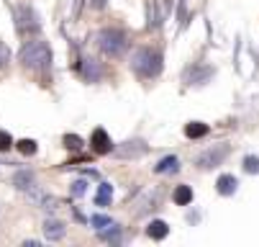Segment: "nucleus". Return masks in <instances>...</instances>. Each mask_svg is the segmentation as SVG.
<instances>
[{"label":"nucleus","instance_id":"obj_17","mask_svg":"<svg viewBox=\"0 0 259 247\" xmlns=\"http://www.w3.org/2000/svg\"><path fill=\"white\" fill-rule=\"evenodd\" d=\"M11 147H13V136H11L8 131L0 129V152H6V150H11Z\"/></svg>","mask_w":259,"mask_h":247},{"label":"nucleus","instance_id":"obj_6","mask_svg":"<svg viewBox=\"0 0 259 247\" xmlns=\"http://www.w3.org/2000/svg\"><path fill=\"white\" fill-rule=\"evenodd\" d=\"M226 155H229V147H226V145H224V147H218L215 152L210 150V152H205V155L200 157V167H215Z\"/></svg>","mask_w":259,"mask_h":247},{"label":"nucleus","instance_id":"obj_2","mask_svg":"<svg viewBox=\"0 0 259 247\" xmlns=\"http://www.w3.org/2000/svg\"><path fill=\"white\" fill-rule=\"evenodd\" d=\"M21 62H23L26 69H44V67H49V62H52L49 44L41 42V39L26 42L23 49H21Z\"/></svg>","mask_w":259,"mask_h":247},{"label":"nucleus","instance_id":"obj_1","mask_svg":"<svg viewBox=\"0 0 259 247\" xmlns=\"http://www.w3.org/2000/svg\"><path fill=\"white\" fill-rule=\"evenodd\" d=\"M131 67H134V73L144 80H152L162 73V54L157 49H139L131 59Z\"/></svg>","mask_w":259,"mask_h":247},{"label":"nucleus","instance_id":"obj_18","mask_svg":"<svg viewBox=\"0 0 259 247\" xmlns=\"http://www.w3.org/2000/svg\"><path fill=\"white\" fill-rule=\"evenodd\" d=\"M85 78H88V80H98V78H100V69H98L93 62L85 64Z\"/></svg>","mask_w":259,"mask_h":247},{"label":"nucleus","instance_id":"obj_8","mask_svg":"<svg viewBox=\"0 0 259 247\" xmlns=\"http://www.w3.org/2000/svg\"><path fill=\"white\" fill-rule=\"evenodd\" d=\"M44 234L49 237V239H62L64 237V224L62 222H44Z\"/></svg>","mask_w":259,"mask_h":247},{"label":"nucleus","instance_id":"obj_22","mask_svg":"<svg viewBox=\"0 0 259 247\" xmlns=\"http://www.w3.org/2000/svg\"><path fill=\"white\" fill-rule=\"evenodd\" d=\"M85 186H88L85 181H77L75 188H72V196H82V193H85Z\"/></svg>","mask_w":259,"mask_h":247},{"label":"nucleus","instance_id":"obj_4","mask_svg":"<svg viewBox=\"0 0 259 247\" xmlns=\"http://www.w3.org/2000/svg\"><path fill=\"white\" fill-rule=\"evenodd\" d=\"M16 18H18V31L21 33H26V31H39V23L33 21V13L28 11V8H21L18 13H16Z\"/></svg>","mask_w":259,"mask_h":247},{"label":"nucleus","instance_id":"obj_9","mask_svg":"<svg viewBox=\"0 0 259 247\" xmlns=\"http://www.w3.org/2000/svg\"><path fill=\"white\" fill-rule=\"evenodd\" d=\"M172 198H175L177 206H188V203L193 201V188H190V186H180V188L175 191Z\"/></svg>","mask_w":259,"mask_h":247},{"label":"nucleus","instance_id":"obj_11","mask_svg":"<svg viewBox=\"0 0 259 247\" xmlns=\"http://www.w3.org/2000/svg\"><path fill=\"white\" fill-rule=\"evenodd\" d=\"M154 170L162 172V175H164V172H177V170H180V160H177V157H164Z\"/></svg>","mask_w":259,"mask_h":247},{"label":"nucleus","instance_id":"obj_13","mask_svg":"<svg viewBox=\"0 0 259 247\" xmlns=\"http://www.w3.org/2000/svg\"><path fill=\"white\" fill-rule=\"evenodd\" d=\"M185 134H188L190 139H198V136H205V134H208V126H205V124H198V121H195V124H188V129H185Z\"/></svg>","mask_w":259,"mask_h":247},{"label":"nucleus","instance_id":"obj_14","mask_svg":"<svg viewBox=\"0 0 259 247\" xmlns=\"http://www.w3.org/2000/svg\"><path fill=\"white\" fill-rule=\"evenodd\" d=\"M16 186H18L21 191H31V188H33V175L18 172V175H16Z\"/></svg>","mask_w":259,"mask_h":247},{"label":"nucleus","instance_id":"obj_7","mask_svg":"<svg viewBox=\"0 0 259 247\" xmlns=\"http://www.w3.org/2000/svg\"><path fill=\"white\" fill-rule=\"evenodd\" d=\"M215 186H218V193L221 196H234L236 188H239V181L234 178V175H221Z\"/></svg>","mask_w":259,"mask_h":247},{"label":"nucleus","instance_id":"obj_21","mask_svg":"<svg viewBox=\"0 0 259 247\" xmlns=\"http://www.w3.org/2000/svg\"><path fill=\"white\" fill-rule=\"evenodd\" d=\"M90 222H93V224H95L98 229H103V227H113V222H110L108 217H93Z\"/></svg>","mask_w":259,"mask_h":247},{"label":"nucleus","instance_id":"obj_12","mask_svg":"<svg viewBox=\"0 0 259 247\" xmlns=\"http://www.w3.org/2000/svg\"><path fill=\"white\" fill-rule=\"evenodd\" d=\"M110 196H113V188H110V183H100V191H98V196H95V203H98V206H105V203L110 201Z\"/></svg>","mask_w":259,"mask_h":247},{"label":"nucleus","instance_id":"obj_20","mask_svg":"<svg viewBox=\"0 0 259 247\" xmlns=\"http://www.w3.org/2000/svg\"><path fill=\"white\" fill-rule=\"evenodd\" d=\"M244 167H246V172H259V157H246Z\"/></svg>","mask_w":259,"mask_h":247},{"label":"nucleus","instance_id":"obj_15","mask_svg":"<svg viewBox=\"0 0 259 247\" xmlns=\"http://www.w3.org/2000/svg\"><path fill=\"white\" fill-rule=\"evenodd\" d=\"M134 145H136V142H128L126 147H121V150H118V155H126V157H128V155H131V157H139V155L146 150L141 142H139V147H134Z\"/></svg>","mask_w":259,"mask_h":247},{"label":"nucleus","instance_id":"obj_16","mask_svg":"<svg viewBox=\"0 0 259 247\" xmlns=\"http://www.w3.org/2000/svg\"><path fill=\"white\" fill-rule=\"evenodd\" d=\"M18 150H21L23 155H33V152H36V142H33V139H21Z\"/></svg>","mask_w":259,"mask_h":247},{"label":"nucleus","instance_id":"obj_3","mask_svg":"<svg viewBox=\"0 0 259 247\" xmlns=\"http://www.w3.org/2000/svg\"><path fill=\"white\" fill-rule=\"evenodd\" d=\"M98 44H100V49H103L105 54L118 57V54L128 47V37H126V31H121V28H105V31H100Z\"/></svg>","mask_w":259,"mask_h":247},{"label":"nucleus","instance_id":"obj_19","mask_svg":"<svg viewBox=\"0 0 259 247\" xmlns=\"http://www.w3.org/2000/svg\"><path fill=\"white\" fill-rule=\"evenodd\" d=\"M8 62H11V49H8L3 42H0V69H3Z\"/></svg>","mask_w":259,"mask_h":247},{"label":"nucleus","instance_id":"obj_23","mask_svg":"<svg viewBox=\"0 0 259 247\" xmlns=\"http://www.w3.org/2000/svg\"><path fill=\"white\" fill-rule=\"evenodd\" d=\"M64 142H67V147L77 150V147H80V136H75V134H72V136H67V139H64Z\"/></svg>","mask_w":259,"mask_h":247},{"label":"nucleus","instance_id":"obj_10","mask_svg":"<svg viewBox=\"0 0 259 247\" xmlns=\"http://www.w3.org/2000/svg\"><path fill=\"white\" fill-rule=\"evenodd\" d=\"M167 234H169V227H167L162 219H157V222L149 224V237H152V239H164Z\"/></svg>","mask_w":259,"mask_h":247},{"label":"nucleus","instance_id":"obj_5","mask_svg":"<svg viewBox=\"0 0 259 247\" xmlns=\"http://www.w3.org/2000/svg\"><path fill=\"white\" fill-rule=\"evenodd\" d=\"M90 145H93V150H95V152L105 155V152H110V136H108L103 129H95V131H93V136H90Z\"/></svg>","mask_w":259,"mask_h":247}]
</instances>
